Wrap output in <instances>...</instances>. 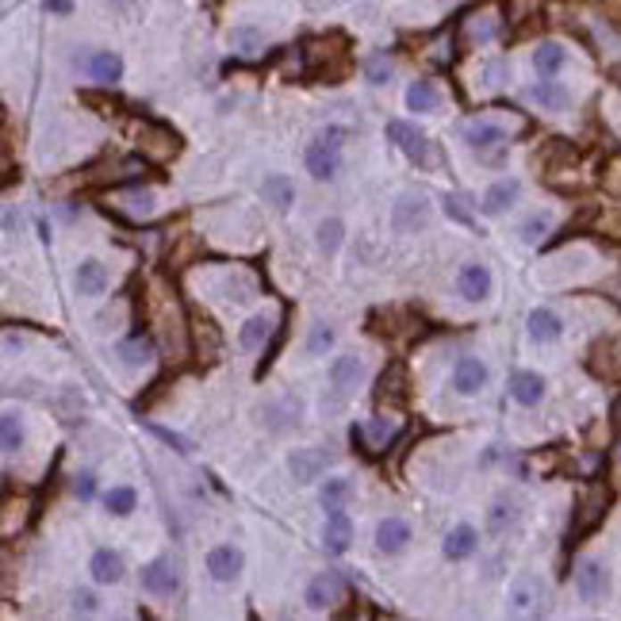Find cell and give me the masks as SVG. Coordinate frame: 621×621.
Here are the masks:
<instances>
[{
	"instance_id": "cell-1",
	"label": "cell",
	"mask_w": 621,
	"mask_h": 621,
	"mask_svg": "<svg viewBox=\"0 0 621 621\" xmlns=\"http://www.w3.org/2000/svg\"><path fill=\"white\" fill-rule=\"evenodd\" d=\"M342 138H345L342 127H330V131H322L307 146V173L315 177V180H330L334 173H338V165H342V158H338Z\"/></svg>"
},
{
	"instance_id": "cell-2",
	"label": "cell",
	"mask_w": 621,
	"mask_h": 621,
	"mask_svg": "<svg viewBox=\"0 0 621 621\" xmlns=\"http://www.w3.org/2000/svg\"><path fill=\"white\" fill-rule=\"evenodd\" d=\"M575 594L587 606H599L606 594H610V572H606V564H599V560H584V564H579L575 567Z\"/></svg>"
},
{
	"instance_id": "cell-3",
	"label": "cell",
	"mask_w": 621,
	"mask_h": 621,
	"mask_svg": "<svg viewBox=\"0 0 621 621\" xmlns=\"http://www.w3.org/2000/svg\"><path fill=\"white\" fill-rule=\"evenodd\" d=\"M138 146L153 161H170V158H177V153H180V135L170 131V127H161V123H146L138 131Z\"/></svg>"
},
{
	"instance_id": "cell-4",
	"label": "cell",
	"mask_w": 621,
	"mask_h": 621,
	"mask_svg": "<svg viewBox=\"0 0 621 621\" xmlns=\"http://www.w3.org/2000/svg\"><path fill=\"white\" fill-rule=\"evenodd\" d=\"M426 223H430V203H426V196H418V192H403L392 211V227L399 230V235H414V230H422Z\"/></svg>"
},
{
	"instance_id": "cell-5",
	"label": "cell",
	"mask_w": 621,
	"mask_h": 621,
	"mask_svg": "<svg viewBox=\"0 0 621 621\" xmlns=\"http://www.w3.org/2000/svg\"><path fill=\"white\" fill-rule=\"evenodd\" d=\"M387 142H395V146L403 150L410 161H430V142H426V135L414 131V127L403 123V120L387 123Z\"/></svg>"
},
{
	"instance_id": "cell-6",
	"label": "cell",
	"mask_w": 621,
	"mask_h": 621,
	"mask_svg": "<svg viewBox=\"0 0 621 621\" xmlns=\"http://www.w3.org/2000/svg\"><path fill=\"white\" fill-rule=\"evenodd\" d=\"M457 292H460L464 303H484L487 295H491V273H487V265H480V261L464 265L460 277H457Z\"/></svg>"
},
{
	"instance_id": "cell-7",
	"label": "cell",
	"mask_w": 621,
	"mask_h": 621,
	"mask_svg": "<svg viewBox=\"0 0 621 621\" xmlns=\"http://www.w3.org/2000/svg\"><path fill=\"white\" fill-rule=\"evenodd\" d=\"M484 384H487V365L480 357H460L452 365V387H457V395H480Z\"/></svg>"
},
{
	"instance_id": "cell-8",
	"label": "cell",
	"mask_w": 621,
	"mask_h": 621,
	"mask_svg": "<svg viewBox=\"0 0 621 621\" xmlns=\"http://www.w3.org/2000/svg\"><path fill=\"white\" fill-rule=\"evenodd\" d=\"M207 572H211V579H219V584L238 579V572H242V552L235 545H215L211 552H207Z\"/></svg>"
},
{
	"instance_id": "cell-9",
	"label": "cell",
	"mask_w": 621,
	"mask_h": 621,
	"mask_svg": "<svg viewBox=\"0 0 621 621\" xmlns=\"http://www.w3.org/2000/svg\"><path fill=\"white\" fill-rule=\"evenodd\" d=\"M507 610L510 614H537L541 606V587L534 584V575H518L510 584V594H507Z\"/></svg>"
},
{
	"instance_id": "cell-10",
	"label": "cell",
	"mask_w": 621,
	"mask_h": 621,
	"mask_svg": "<svg viewBox=\"0 0 621 621\" xmlns=\"http://www.w3.org/2000/svg\"><path fill=\"white\" fill-rule=\"evenodd\" d=\"M142 587H146L150 594H158V599H165V594L177 591V572L170 560H150L146 567H142Z\"/></svg>"
},
{
	"instance_id": "cell-11",
	"label": "cell",
	"mask_w": 621,
	"mask_h": 621,
	"mask_svg": "<svg viewBox=\"0 0 621 621\" xmlns=\"http://www.w3.org/2000/svg\"><path fill=\"white\" fill-rule=\"evenodd\" d=\"M407 541H410V526L403 522V518H384V522L377 526V549L380 552L395 556V552L407 549Z\"/></svg>"
},
{
	"instance_id": "cell-12",
	"label": "cell",
	"mask_w": 621,
	"mask_h": 621,
	"mask_svg": "<svg viewBox=\"0 0 621 621\" xmlns=\"http://www.w3.org/2000/svg\"><path fill=\"white\" fill-rule=\"evenodd\" d=\"M526 330H529V338L534 342H556L564 334V322H560V315H556V310H549V307H537L534 315L526 319Z\"/></svg>"
},
{
	"instance_id": "cell-13",
	"label": "cell",
	"mask_w": 621,
	"mask_h": 621,
	"mask_svg": "<svg viewBox=\"0 0 621 621\" xmlns=\"http://www.w3.org/2000/svg\"><path fill=\"white\" fill-rule=\"evenodd\" d=\"M73 284L81 295H100L108 288V269H104V261H96V257H85L73 273Z\"/></svg>"
},
{
	"instance_id": "cell-14",
	"label": "cell",
	"mask_w": 621,
	"mask_h": 621,
	"mask_svg": "<svg viewBox=\"0 0 621 621\" xmlns=\"http://www.w3.org/2000/svg\"><path fill=\"white\" fill-rule=\"evenodd\" d=\"M464 142H468L472 150H495L507 142V131H502L499 123H487V120H472L468 127H464Z\"/></svg>"
},
{
	"instance_id": "cell-15",
	"label": "cell",
	"mask_w": 621,
	"mask_h": 621,
	"mask_svg": "<svg viewBox=\"0 0 621 621\" xmlns=\"http://www.w3.org/2000/svg\"><path fill=\"white\" fill-rule=\"evenodd\" d=\"M85 70L93 73V81L100 85H115L123 77V58L120 54H112V50H96V54H88L85 58Z\"/></svg>"
},
{
	"instance_id": "cell-16",
	"label": "cell",
	"mask_w": 621,
	"mask_h": 621,
	"mask_svg": "<svg viewBox=\"0 0 621 621\" xmlns=\"http://www.w3.org/2000/svg\"><path fill=\"white\" fill-rule=\"evenodd\" d=\"M510 395H514V403H522V407H537L541 399H545V380H541L537 372H514Z\"/></svg>"
},
{
	"instance_id": "cell-17",
	"label": "cell",
	"mask_w": 621,
	"mask_h": 621,
	"mask_svg": "<svg viewBox=\"0 0 621 621\" xmlns=\"http://www.w3.org/2000/svg\"><path fill=\"white\" fill-rule=\"evenodd\" d=\"M602 514H606V491L594 487V491H587V495H584V502H579L575 534H591V529L602 522Z\"/></svg>"
},
{
	"instance_id": "cell-18",
	"label": "cell",
	"mask_w": 621,
	"mask_h": 621,
	"mask_svg": "<svg viewBox=\"0 0 621 621\" xmlns=\"http://www.w3.org/2000/svg\"><path fill=\"white\" fill-rule=\"evenodd\" d=\"M338 594H342V579L327 572V575H319V579H310V587H307V606L310 610H327V606L338 602Z\"/></svg>"
},
{
	"instance_id": "cell-19",
	"label": "cell",
	"mask_w": 621,
	"mask_h": 621,
	"mask_svg": "<svg viewBox=\"0 0 621 621\" xmlns=\"http://www.w3.org/2000/svg\"><path fill=\"white\" fill-rule=\"evenodd\" d=\"M322 468H327V452H319V449H295V457H292V476H295L300 484L319 480Z\"/></svg>"
},
{
	"instance_id": "cell-20",
	"label": "cell",
	"mask_w": 621,
	"mask_h": 621,
	"mask_svg": "<svg viewBox=\"0 0 621 621\" xmlns=\"http://www.w3.org/2000/svg\"><path fill=\"white\" fill-rule=\"evenodd\" d=\"M88 572H93L96 584H120L123 579V556L112 552V549H100L93 556V564H88Z\"/></svg>"
},
{
	"instance_id": "cell-21",
	"label": "cell",
	"mask_w": 621,
	"mask_h": 621,
	"mask_svg": "<svg viewBox=\"0 0 621 621\" xmlns=\"http://www.w3.org/2000/svg\"><path fill=\"white\" fill-rule=\"evenodd\" d=\"M518 192H522V185H518V180H499V185H491L487 192H484V211L487 215H502L507 211V207L518 200Z\"/></svg>"
},
{
	"instance_id": "cell-22",
	"label": "cell",
	"mask_w": 621,
	"mask_h": 621,
	"mask_svg": "<svg viewBox=\"0 0 621 621\" xmlns=\"http://www.w3.org/2000/svg\"><path fill=\"white\" fill-rule=\"evenodd\" d=\"M360 372H365L360 357H357V353H345V357H338V360L330 365V384L338 387V392H349V387H357Z\"/></svg>"
},
{
	"instance_id": "cell-23",
	"label": "cell",
	"mask_w": 621,
	"mask_h": 621,
	"mask_svg": "<svg viewBox=\"0 0 621 621\" xmlns=\"http://www.w3.org/2000/svg\"><path fill=\"white\" fill-rule=\"evenodd\" d=\"M564 62H567V50L560 46V43H541L537 50H534V70L541 73V77H556L564 70Z\"/></svg>"
},
{
	"instance_id": "cell-24",
	"label": "cell",
	"mask_w": 621,
	"mask_h": 621,
	"mask_svg": "<svg viewBox=\"0 0 621 621\" xmlns=\"http://www.w3.org/2000/svg\"><path fill=\"white\" fill-rule=\"evenodd\" d=\"M476 545H480V537H476V529L472 526H457V529H449V537H445V556L449 560H464V556H472Z\"/></svg>"
},
{
	"instance_id": "cell-25",
	"label": "cell",
	"mask_w": 621,
	"mask_h": 621,
	"mask_svg": "<svg viewBox=\"0 0 621 621\" xmlns=\"http://www.w3.org/2000/svg\"><path fill=\"white\" fill-rule=\"evenodd\" d=\"M327 549L330 552H345L349 549V541H353V526H349V518H345V510H334L330 518H327Z\"/></svg>"
},
{
	"instance_id": "cell-26",
	"label": "cell",
	"mask_w": 621,
	"mask_h": 621,
	"mask_svg": "<svg viewBox=\"0 0 621 621\" xmlns=\"http://www.w3.org/2000/svg\"><path fill=\"white\" fill-rule=\"evenodd\" d=\"M261 196H265V203H273L277 211H288L292 207V200H295V188H292V180L288 177H265V185H261Z\"/></svg>"
},
{
	"instance_id": "cell-27",
	"label": "cell",
	"mask_w": 621,
	"mask_h": 621,
	"mask_svg": "<svg viewBox=\"0 0 621 621\" xmlns=\"http://www.w3.org/2000/svg\"><path fill=\"white\" fill-rule=\"evenodd\" d=\"M442 104V93H437L434 81H410L407 88V108L410 112H434Z\"/></svg>"
},
{
	"instance_id": "cell-28",
	"label": "cell",
	"mask_w": 621,
	"mask_h": 621,
	"mask_svg": "<svg viewBox=\"0 0 621 621\" xmlns=\"http://www.w3.org/2000/svg\"><path fill=\"white\" fill-rule=\"evenodd\" d=\"M526 96H529V100H537L545 112H564V108H567V88H560L556 81H541V85L529 88Z\"/></svg>"
},
{
	"instance_id": "cell-29",
	"label": "cell",
	"mask_w": 621,
	"mask_h": 621,
	"mask_svg": "<svg viewBox=\"0 0 621 621\" xmlns=\"http://www.w3.org/2000/svg\"><path fill=\"white\" fill-rule=\"evenodd\" d=\"M349 499H353V484H349L345 476H334V480L322 484V507H327V514L345 510Z\"/></svg>"
},
{
	"instance_id": "cell-30",
	"label": "cell",
	"mask_w": 621,
	"mask_h": 621,
	"mask_svg": "<svg viewBox=\"0 0 621 621\" xmlns=\"http://www.w3.org/2000/svg\"><path fill=\"white\" fill-rule=\"evenodd\" d=\"M269 334H273L269 319H265V315H253V319H245V322H242L238 345H242V349H257V345H265V342H269Z\"/></svg>"
},
{
	"instance_id": "cell-31",
	"label": "cell",
	"mask_w": 621,
	"mask_h": 621,
	"mask_svg": "<svg viewBox=\"0 0 621 621\" xmlns=\"http://www.w3.org/2000/svg\"><path fill=\"white\" fill-rule=\"evenodd\" d=\"M0 445H4V452H20V445H23V426H20L16 410L0 414Z\"/></svg>"
},
{
	"instance_id": "cell-32",
	"label": "cell",
	"mask_w": 621,
	"mask_h": 621,
	"mask_svg": "<svg viewBox=\"0 0 621 621\" xmlns=\"http://www.w3.org/2000/svg\"><path fill=\"white\" fill-rule=\"evenodd\" d=\"M104 507H108L112 514L127 518V514L135 510V491H131V487H112L108 495H104Z\"/></svg>"
},
{
	"instance_id": "cell-33",
	"label": "cell",
	"mask_w": 621,
	"mask_h": 621,
	"mask_svg": "<svg viewBox=\"0 0 621 621\" xmlns=\"http://www.w3.org/2000/svg\"><path fill=\"white\" fill-rule=\"evenodd\" d=\"M514 522H518V510L510 507V502H495L491 514H487V529H491V534H507Z\"/></svg>"
},
{
	"instance_id": "cell-34",
	"label": "cell",
	"mask_w": 621,
	"mask_h": 621,
	"mask_svg": "<svg viewBox=\"0 0 621 621\" xmlns=\"http://www.w3.org/2000/svg\"><path fill=\"white\" fill-rule=\"evenodd\" d=\"M230 43H235V50H242V54H257V50L265 46V38L257 28H235L230 31Z\"/></svg>"
},
{
	"instance_id": "cell-35",
	"label": "cell",
	"mask_w": 621,
	"mask_h": 621,
	"mask_svg": "<svg viewBox=\"0 0 621 621\" xmlns=\"http://www.w3.org/2000/svg\"><path fill=\"white\" fill-rule=\"evenodd\" d=\"M120 357L127 360V365H150L153 349H150L146 338H131V342H123V345H120Z\"/></svg>"
},
{
	"instance_id": "cell-36",
	"label": "cell",
	"mask_w": 621,
	"mask_h": 621,
	"mask_svg": "<svg viewBox=\"0 0 621 621\" xmlns=\"http://www.w3.org/2000/svg\"><path fill=\"white\" fill-rule=\"evenodd\" d=\"M549 227H552V219L541 211V215H529L526 223H522V242H529V245H537L541 238L549 235Z\"/></svg>"
},
{
	"instance_id": "cell-37",
	"label": "cell",
	"mask_w": 621,
	"mask_h": 621,
	"mask_svg": "<svg viewBox=\"0 0 621 621\" xmlns=\"http://www.w3.org/2000/svg\"><path fill=\"white\" fill-rule=\"evenodd\" d=\"M203 342H207V357L215 360V353H219V330H215L211 319H196V345L203 349Z\"/></svg>"
},
{
	"instance_id": "cell-38",
	"label": "cell",
	"mask_w": 621,
	"mask_h": 621,
	"mask_svg": "<svg viewBox=\"0 0 621 621\" xmlns=\"http://www.w3.org/2000/svg\"><path fill=\"white\" fill-rule=\"evenodd\" d=\"M319 245H322L327 253H334V250L342 245V223H338V219H327V223L319 227Z\"/></svg>"
},
{
	"instance_id": "cell-39",
	"label": "cell",
	"mask_w": 621,
	"mask_h": 621,
	"mask_svg": "<svg viewBox=\"0 0 621 621\" xmlns=\"http://www.w3.org/2000/svg\"><path fill=\"white\" fill-rule=\"evenodd\" d=\"M360 430H365V434L372 437V442H377V449H380L384 442H392V437H395V422H387V418H372L368 426H360Z\"/></svg>"
},
{
	"instance_id": "cell-40",
	"label": "cell",
	"mask_w": 621,
	"mask_h": 621,
	"mask_svg": "<svg viewBox=\"0 0 621 621\" xmlns=\"http://www.w3.org/2000/svg\"><path fill=\"white\" fill-rule=\"evenodd\" d=\"M380 399H387V395H392V399H403V372H399V368H392V372H384V377H380V392H377Z\"/></svg>"
},
{
	"instance_id": "cell-41",
	"label": "cell",
	"mask_w": 621,
	"mask_h": 621,
	"mask_svg": "<svg viewBox=\"0 0 621 621\" xmlns=\"http://www.w3.org/2000/svg\"><path fill=\"white\" fill-rule=\"evenodd\" d=\"M334 345V330L330 327H315V330H310V342H307V349H310V353H327V349Z\"/></svg>"
},
{
	"instance_id": "cell-42",
	"label": "cell",
	"mask_w": 621,
	"mask_h": 621,
	"mask_svg": "<svg viewBox=\"0 0 621 621\" xmlns=\"http://www.w3.org/2000/svg\"><path fill=\"white\" fill-rule=\"evenodd\" d=\"M365 73H368L372 85H384L387 77H392V62H387V58H372L368 66H365Z\"/></svg>"
},
{
	"instance_id": "cell-43",
	"label": "cell",
	"mask_w": 621,
	"mask_h": 621,
	"mask_svg": "<svg viewBox=\"0 0 621 621\" xmlns=\"http://www.w3.org/2000/svg\"><path fill=\"white\" fill-rule=\"evenodd\" d=\"M73 610L77 614H93L96 610V594L93 591H77L73 594Z\"/></svg>"
},
{
	"instance_id": "cell-44",
	"label": "cell",
	"mask_w": 621,
	"mask_h": 621,
	"mask_svg": "<svg viewBox=\"0 0 621 621\" xmlns=\"http://www.w3.org/2000/svg\"><path fill=\"white\" fill-rule=\"evenodd\" d=\"M73 491L81 495V502H88V499L96 495V480H93L88 472H81V476H77V484H73Z\"/></svg>"
},
{
	"instance_id": "cell-45",
	"label": "cell",
	"mask_w": 621,
	"mask_h": 621,
	"mask_svg": "<svg viewBox=\"0 0 621 621\" xmlns=\"http://www.w3.org/2000/svg\"><path fill=\"white\" fill-rule=\"evenodd\" d=\"M150 430H153V434H158V437H161V442H170L173 449H180V452H188V442H185V437H177V434H170V430H161V426H150Z\"/></svg>"
},
{
	"instance_id": "cell-46",
	"label": "cell",
	"mask_w": 621,
	"mask_h": 621,
	"mask_svg": "<svg viewBox=\"0 0 621 621\" xmlns=\"http://www.w3.org/2000/svg\"><path fill=\"white\" fill-rule=\"evenodd\" d=\"M46 12H54V16H70L73 0H46Z\"/></svg>"
},
{
	"instance_id": "cell-47",
	"label": "cell",
	"mask_w": 621,
	"mask_h": 621,
	"mask_svg": "<svg viewBox=\"0 0 621 621\" xmlns=\"http://www.w3.org/2000/svg\"><path fill=\"white\" fill-rule=\"evenodd\" d=\"M445 211H449L452 219H460V223H472L468 211H460V200H445Z\"/></svg>"
}]
</instances>
